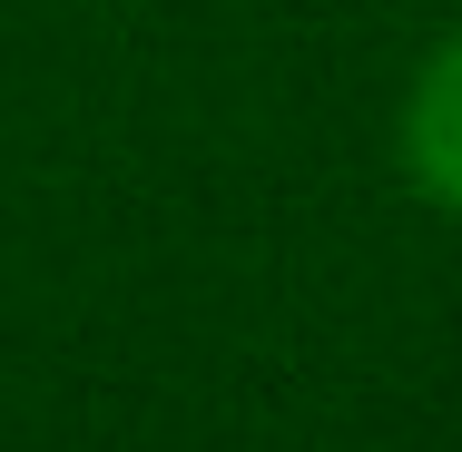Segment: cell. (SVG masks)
<instances>
[{
    "label": "cell",
    "instance_id": "6da1fadb",
    "mask_svg": "<svg viewBox=\"0 0 462 452\" xmlns=\"http://www.w3.org/2000/svg\"><path fill=\"white\" fill-rule=\"evenodd\" d=\"M403 158H413V187H423L433 207H453V217H462V30L423 60V79H413Z\"/></svg>",
    "mask_w": 462,
    "mask_h": 452
}]
</instances>
